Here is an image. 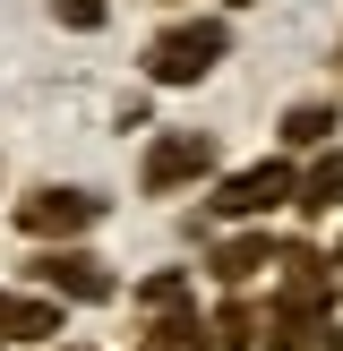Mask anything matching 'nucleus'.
<instances>
[{"label": "nucleus", "mask_w": 343, "mask_h": 351, "mask_svg": "<svg viewBox=\"0 0 343 351\" xmlns=\"http://www.w3.org/2000/svg\"><path fill=\"white\" fill-rule=\"evenodd\" d=\"M137 60H146V86L189 95V86H206L223 60H232V17L223 9H172V26H154Z\"/></svg>", "instance_id": "f257e3e1"}, {"label": "nucleus", "mask_w": 343, "mask_h": 351, "mask_svg": "<svg viewBox=\"0 0 343 351\" xmlns=\"http://www.w3.org/2000/svg\"><path fill=\"white\" fill-rule=\"evenodd\" d=\"M103 215H112L103 189H86V180H43V189H26V197L9 206V232L26 240V249H51V240H95Z\"/></svg>", "instance_id": "f03ea898"}, {"label": "nucleus", "mask_w": 343, "mask_h": 351, "mask_svg": "<svg viewBox=\"0 0 343 351\" xmlns=\"http://www.w3.org/2000/svg\"><path fill=\"white\" fill-rule=\"evenodd\" d=\"M292 180H300V154H283V146L240 163V171H215L206 180V223H266V215H283Z\"/></svg>", "instance_id": "7ed1b4c3"}, {"label": "nucleus", "mask_w": 343, "mask_h": 351, "mask_svg": "<svg viewBox=\"0 0 343 351\" xmlns=\"http://www.w3.org/2000/svg\"><path fill=\"white\" fill-rule=\"evenodd\" d=\"M223 171V137L215 129H154L137 154V197H189Z\"/></svg>", "instance_id": "20e7f679"}, {"label": "nucleus", "mask_w": 343, "mask_h": 351, "mask_svg": "<svg viewBox=\"0 0 343 351\" xmlns=\"http://www.w3.org/2000/svg\"><path fill=\"white\" fill-rule=\"evenodd\" d=\"M26 291H51L60 308H103L120 291V274L86 240H51V249H26Z\"/></svg>", "instance_id": "39448f33"}, {"label": "nucleus", "mask_w": 343, "mask_h": 351, "mask_svg": "<svg viewBox=\"0 0 343 351\" xmlns=\"http://www.w3.org/2000/svg\"><path fill=\"white\" fill-rule=\"evenodd\" d=\"M274 257H283V240H274L266 223H215V240H206V257H198V266L215 274L223 291H249L257 274L274 266Z\"/></svg>", "instance_id": "423d86ee"}, {"label": "nucleus", "mask_w": 343, "mask_h": 351, "mask_svg": "<svg viewBox=\"0 0 343 351\" xmlns=\"http://www.w3.org/2000/svg\"><path fill=\"white\" fill-rule=\"evenodd\" d=\"M335 129H343V103L335 95H292L283 112H274V146H283V154H326Z\"/></svg>", "instance_id": "0eeeda50"}, {"label": "nucleus", "mask_w": 343, "mask_h": 351, "mask_svg": "<svg viewBox=\"0 0 343 351\" xmlns=\"http://www.w3.org/2000/svg\"><path fill=\"white\" fill-rule=\"evenodd\" d=\"M335 206H343V154L326 146L318 163H300V180H292V215H300L309 232H318V223L335 215Z\"/></svg>", "instance_id": "6e6552de"}, {"label": "nucleus", "mask_w": 343, "mask_h": 351, "mask_svg": "<svg viewBox=\"0 0 343 351\" xmlns=\"http://www.w3.org/2000/svg\"><path fill=\"white\" fill-rule=\"evenodd\" d=\"M129 351H215V335H206L198 308H146V326H137Z\"/></svg>", "instance_id": "1a4fd4ad"}, {"label": "nucleus", "mask_w": 343, "mask_h": 351, "mask_svg": "<svg viewBox=\"0 0 343 351\" xmlns=\"http://www.w3.org/2000/svg\"><path fill=\"white\" fill-rule=\"evenodd\" d=\"M206 335H215V351H266V308L240 300V291H223L215 317H206Z\"/></svg>", "instance_id": "9d476101"}, {"label": "nucleus", "mask_w": 343, "mask_h": 351, "mask_svg": "<svg viewBox=\"0 0 343 351\" xmlns=\"http://www.w3.org/2000/svg\"><path fill=\"white\" fill-rule=\"evenodd\" d=\"M51 26L60 34H103L112 26V0H51Z\"/></svg>", "instance_id": "9b49d317"}, {"label": "nucleus", "mask_w": 343, "mask_h": 351, "mask_svg": "<svg viewBox=\"0 0 343 351\" xmlns=\"http://www.w3.org/2000/svg\"><path fill=\"white\" fill-rule=\"evenodd\" d=\"M137 308H189V266H163L137 283Z\"/></svg>", "instance_id": "f8f14e48"}, {"label": "nucleus", "mask_w": 343, "mask_h": 351, "mask_svg": "<svg viewBox=\"0 0 343 351\" xmlns=\"http://www.w3.org/2000/svg\"><path fill=\"white\" fill-rule=\"evenodd\" d=\"M17 308H26V291L0 283V343H9V351H17Z\"/></svg>", "instance_id": "ddd939ff"}, {"label": "nucleus", "mask_w": 343, "mask_h": 351, "mask_svg": "<svg viewBox=\"0 0 343 351\" xmlns=\"http://www.w3.org/2000/svg\"><path fill=\"white\" fill-rule=\"evenodd\" d=\"M215 9H223V17H240V9H257V0H215Z\"/></svg>", "instance_id": "4468645a"}, {"label": "nucleus", "mask_w": 343, "mask_h": 351, "mask_svg": "<svg viewBox=\"0 0 343 351\" xmlns=\"http://www.w3.org/2000/svg\"><path fill=\"white\" fill-rule=\"evenodd\" d=\"M326 60H335V69H343V34H335V51H326Z\"/></svg>", "instance_id": "2eb2a0df"}, {"label": "nucleus", "mask_w": 343, "mask_h": 351, "mask_svg": "<svg viewBox=\"0 0 343 351\" xmlns=\"http://www.w3.org/2000/svg\"><path fill=\"white\" fill-rule=\"evenodd\" d=\"M51 351H95V343H51Z\"/></svg>", "instance_id": "dca6fc26"}, {"label": "nucleus", "mask_w": 343, "mask_h": 351, "mask_svg": "<svg viewBox=\"0 0 343 351\" xmlns=\"http://www.w3.org/2000/svg\"><path fill=\"white\" fill-rule=\"evenodd\" d=\"M163 9H189V0H163Z\"/></svg>", "instance_id": "f3484780"}, {"label": "nucleus", "mask_w": 343, "mask_h": 351, "mask_svg": "<svg viewBox=\"0 0 343 351\" xmlns=\"http://www.w3.org/2000/svg\"><path fill=\"white\" fill-rule=\"evenodd\" d=\"M0 351H9V343H0Z\"/></svg>", "instance_id": "a211bd4d"}]
</instances>
